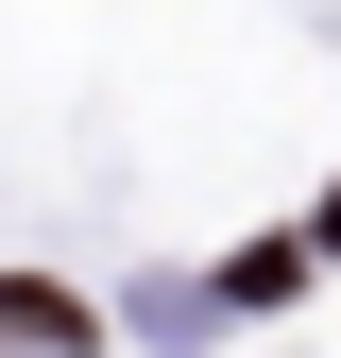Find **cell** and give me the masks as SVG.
<instances>
[{"label":"cell","instance_id":"6da1fadb","mask_svg":"<svg viewBox=\"0 0 341 358\" xmlns=\"http://www.w3.org/2000/svg\"><path fill=\"white\" fill-rule=\"evenodd\" d=\"M0 341H103V324H85L52 273H0Z\"/></svg>","mask_w":341,"mask_h":358}]
</instances>
